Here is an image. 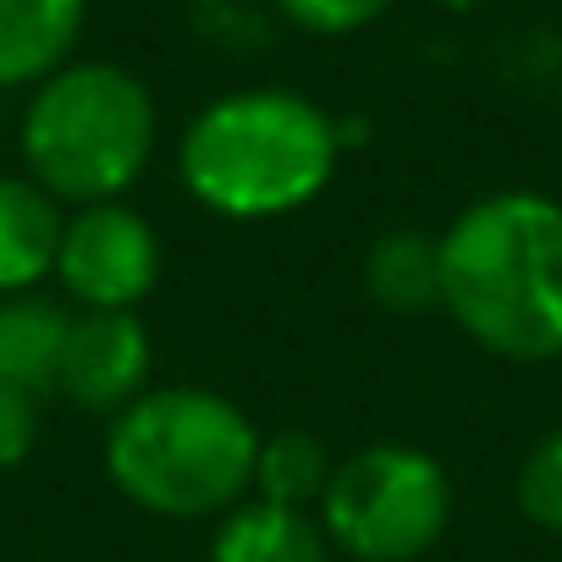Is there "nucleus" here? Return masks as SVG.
Instances as JSON below:
<instances>
[{"instance_id": "1", "label": "nucleus", "mask_w": 562, "mask_h": 562, "mask_svg": "<svg viewBox=\"0 0 562 562\" xmlns=\"http://www.w3.org/2000/svg\"><path fill=\"white\" fill-rule=\"evenodd\" d=\"M441 310L496 359L562 353V204L491 193L441 237Z\"/></svg>"}, {"instance_id": "2", "label": "nucleus", "mask_w": 562, "mask_h": 562, "mask_svg": "<svg viewBox=\"0 0 562 562\" xmlns=\"http://www.w3.org/2000/svg\"><path fill=\"white\" fill-rule=\"evenodd\" d=\"M337 149V122L315 100L243 89L188 122L177 171L204 210L226 221H276L326 193Z\"/></svg>"}, {"instance_id": "3", "label": "nucleus", "mask_w": 562, "mask_h": 562, "mask_svg": "<svg viewBox=\"0 0 562 562\" xmlns=\"http://www.w3.org/2000/svg\"><path fill=\"white\" fill-rule=\"evenodd\" d=\"M254 419L204 386H160L111 419L105 474L127 502L160 518L226 513L254 485Z\"/></svg>"}, {"instance_id": "4", "label": "nucleus", "mask_w": 562, "mask_h": 562, "mask_svg": "<svg viewBox=\"0 0 562 562\" xmlns=\"http://www.w3.org/2000/svg\"><path fill=\"white\" fill-rule=\"evenodd\" d=\"M155 133V94L127 67L67 61L23 111V160L56 204H111L144 177Z\"/></svg>"}, {"instance_id": "5", "label": "nucleus", "mask_w": 562, "mask_h": 562, "mask_svg": "<svg viewBox=\"0 0 562 562\" xmlns=\"http://www.w3.org/2000/svg\"><path fill=\"white\" fill-rule=\"evenodd\" d=\"M452 518L447 469L419 447H364L337 463L321 496L326 540L353 562H419Z\"/></svg>"}, {"instance_id": "6", "label": "nucleus", "mask_w": 562, "mask_h": 562, "mask_svg": "<svg viewBox=\"0 0 562 562\" xmlns=\"http://www.w3.org/2000/svg\"><path fill=\"white\" fill-rule=\"evenodd\" d=\"M56 281L78 310H133L160 281V237L122 199L83 204L61 226Z\"/></svg>"}, {"instance_id": "7", "label": "nucleus", "mask_w": 562, "mask_h": 562, "mask_svg": "<svg viewBox=\"0 0 562 562\" xmlns=\"http://www.w3.org/2000/svg\"><path fill=\"white\" fill-rule=\"evenodd\" d=\"M149 331L133 310H78L56 392L89 414H122L149 392Z\"/></svg>"}, {"instance_id": "8", "label": "nucleus", "mask_w": 562, "mask_h": 562, "mask_svg": "<svg viewBox=\"0 0 562 562\" xmlns=\"http://www.w3.org/2000/svg\"><path fill=\"white\" fill-rule=\"evenodd\" d=\"M61 226V204L34 177H0V299L34 293L45 276H56Z\"/></svg>"}, {"instance_id": "9", "label": "nucleus", "mask_w": 562, "mask_h": 562, "mask_svg": "<svg viewBox=\"0 0 562 562\" xmlns=\"http://www.w3.org/2000/svg\"><path fill=\"white\" fill-rule=\"evenodd\" d=\"M89 0H0V89L45 83L67 67Z\"/></svg>"}, {"instance_id": "10", "label": "nucleus", "mask_w": 562, "mask_h": 562, "mask_svg": "<svg viewBox=\"0 0 562 562\" xmlns=\"http://www.w3.org/2000/svg\"><path fill=\"white\" fill-rule=\"evenodd\" d=\"M72 337V310L45 299V293H18L0 299V381L18 392H56L61 359Z\"/></svg>"}, {"instance_id": "11", "label": "nucleus", "mask_w": 562, "mask_h": 562, "mask_svg": "<svg viewBox=\"0 0 562 562\" xmlns=\"http://www.w3.org/2000/svg\"><path fill=\"white\" fill-rule=\"evenodd\" d=\"M210 562H337V546L326 540L321 518L299 507L248 502L232 507L226 524L215 529Z\"/></svg>"}, {"instance_id": "12", "label": "nucleus", "mask_w": 562, "mask_h": 562, "mask_svg": "<svg viewBox=\"0 0 562 562\" xmlns=\"http://www.w3.org/2000/svg\"><path fill=\"white\" fill-rule=\"evenodd\" d=\"M364 288L392 315H425L441 304V243L425 232H386L364 254Z\"/></svg>"}, {"instance_id": "13", "label": "nucleus", "mask_w": 562, "mask_h": 562, "mask_svg": "<svg viewBox=\"0 0 562 562\" xmlns=\"http://www.w3.org/2000/svg\"><path fill=\"white\" fill-rule=\"evenodd\" d=\"M331 474L337 463L315 430H276L259 441V458H254V491L270 507H299V513H310V502L321 507Z\"/></svg>"}, {"instance_id": "14", "label": "nucleus", "mask_w": 562, "mask_h": 562, "mask_svg": "<svg viewBox=\"0 0 562 562\" xmlns=\"http://www.w3.org/2000/svg\"><path fill=\"white\" fill-rule=\"evenodd\" d=\"M518 507L529 524L562 535V430H551L518 469Z\"/></svg>"}, {"instance_id": "15", "label": "nucleus", "mask_w": 562, "mask_h": 562, "mask_svg": "<svg viewBox=\"0 0 562 562\" xmlns=\"http://www.w3.org/2000/svg\"><path fill=\"white\" fill-rule=\"evenodd\" d=\"M276 7L310 34H359V29L381 23L397 0H276Z\"/></svg>"}, {"instance_id": "16", "label": "nucleus", "mask_w": 562, "mask_h": 562, "mask_svg": "<svg viewBox=\"0 0 562 562\" xmlns=\"http://www.w3.org/2000/svg\"><path fill=\"white\" fill-rule=\"evenodd\" d=\"M40 447V397L0 381V469H18Z\"/></svg>"}]
</instances>
